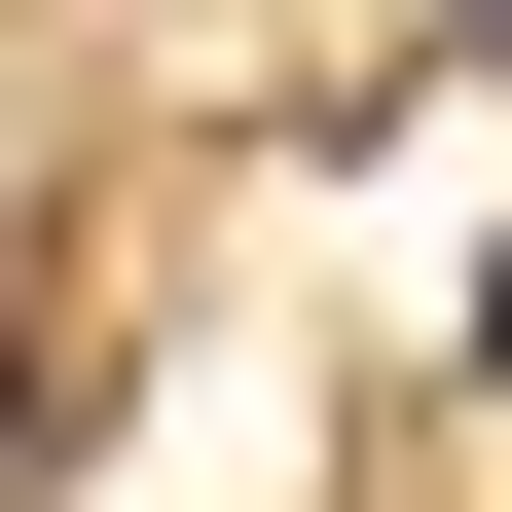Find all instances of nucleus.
I'll use <instances>...</instances> for the list:
<instances>
[{
  "instance_id": "nucleus-1",
  "label": "nucleus",
  "mask_w": 512,
  "mask_h": 512,
  "mask_svg": "<svg viewBox=\"0 0 512 512\" xmlns=\"http://www.w3.org/2000/svg\"><path fill=\"white\" fill-rule=\"evenodd\" d=\"M476 366H512V256H476Z\"/></svg>"
}]
</instances>
